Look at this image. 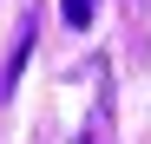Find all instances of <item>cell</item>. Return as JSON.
<instances>
[{"instance_id": "6da1fadb", "label": "cell", "mask_w": 151, "mask_h": 144, "mask_svg": "<svg viewBox=\"0 0 151 144\" xmlns=\"http://www.w3.org/2000/svg\"><path fill=\"white\" fill-rule=\"evenodd\" d=\"M27 59H33V26L20 33V46H13V59H7V72H0V105L13 98V85H20V72H27Z\"/></svg>"}, {"instance_id": "7a4b0ae2", "label": "cell", "mask_w": 151, "mask_h": 144, "mask_svg": "<svg viewBox=\"0 0 151 144\" xmlns=\"http://www.w3.org/2000/svg\"><path fill=\"white\" fill-rule=\"evenodd\" d=\"M79 144H112V92H105V85H99V118L86 125V138H79Z\"/></svg>"}, {"instance_id": "3957f363", "label": "cell", "mask_w": 151, "mask_h": 144, "mask_svg": "<svg viewBox=\"0 0 151 144\" xmlns=\"http://www.w3.org/2000/svg\"><path fill=\"white\" fill-rule=\"evenodd\" d=\"M92 7H99V0H59V13H66V26H86V20H92Z\"/></svg>"}]
</instances>
